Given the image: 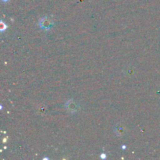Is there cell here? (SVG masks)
<instances>
[{
  "instance_id": "obj_3",
  "label": "cell",
  "mask_w": 160,
  "mask_h": 160,
  "mask_svg": "<svg viewBox=\"0 0 160 160\" xmlns=\"http://www.w3.org/2000/svg\"><path fill=\"white\" fill-rule=\"evenodd\" d=\"M0 25H1V31H4L6 29V28H7V27H6V25L5 24V23H3L2 21H1V23H0Z\"/></svg>"
},
{
  "instance_id": "obj_1",
  "label": "cell",
  "mask_w": 160,
  "mask_h": 160,
  "mask_svg": "<svg viewBox=\"0 0 160 160\" xmlns=\"http://www.w3.org/2000/svg\"><path fill=\"white\" fill-rule=\"evenodd\" d=\"M53 25V23L48 18V17H44L41 20L40 23H39V26L41 28L45 30L51 29L52 26Z\"/></svg>"
},
{
  "instance_id": "obj_2",
  "label": "cell",
  "mask_w": 160,
  "mask_h": 160,
  "mask_svg": "<svg viewBox=\"0 0 160 160\" xmlns=\"http://www.w3.org/2000/svg\"><path fill=\"white\" fill-rule=\"evenodd\" d=\"M66 106H67V109H68L70 112H76L77 111V105L73 102V99L69 100L67 102V104H66Z\"/></svg>"
},
{
  "instance_id": "obj_4",
  "label": "cell",
  "mask_w": 160,
  "mask_h": 160,
  "mask_svg": "<svg viewBox=\"0 0 160 160\" xmlns=\"http://www.w3.org/2000/svg\"><path fill=\"white\" fill-rule=\"evenodd\" d=\"M2 1H3V2H7L8 0H2Z\"/></svg>"
}]
</instances>
